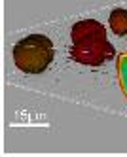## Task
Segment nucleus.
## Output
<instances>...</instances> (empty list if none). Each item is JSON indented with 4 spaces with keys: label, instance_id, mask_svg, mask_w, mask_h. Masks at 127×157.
Wrapping results in <instances>:
<instances>
[{
    "label": "nucleus",
    "instance_id": "f257e3e1",
    "mask_svg": "<svg viewBox=\"0 0 127 157\" xmlns=\"http://www.w3.org/2000/svg\"><path fill=\"white\" fill-rule=\"evenodd\" d=\"M70 57L78 64L101 66L114 57V48L106 38V29L97 19H82L70 30Z\"/></svg>",
    "mask_w": 127,
    "mask_h": 157
},
{
    "label": "nucleus",
    "instance_id": "f03ea898",
    "mask_svg": "<svg viewBox=\"0 0 127 157\" xmlns=\"http://www.w3.org/2000/svg\"><path fill=\"white\" fill-rule=\"evenodd\" d=\"M53 42L44 34H30L14 46V63L25 74H40L53 63Z\"/></svg>",
    "mask_w": 127,
    "mask_h": 157
},
{
    "label": "nucleus",
    "instance_id": "7ed1b4c3",
    "mask_svg": "<svg viewBox=\"0 0 127 157\" xmlns=\"http://www.w3.org/2000/svg\"><path fill=\"white\" fill-rule=\"evenodd\" d=\"M110 27L118 36L127 34V10H121V8L114 10L110 13Z\"/></svg>",
    "mask_w": 127,
    "mask_h": 157
},
{
    "label": "nucleus",
    "instance_id": "20e7f679",
    "mask_svg": "<svg viewBox=\"0 0 127 157\" xmlns=\"http://www.w3.org/2000/svg\"><path fill=\"white\" fill-rule=\"evenodd\" d=\"M118 80H120L121 91L127 98V51L118 57Z\"/></svg>",
    "mask_w": 127,
    "mask_h": 157
}]
</instances>
